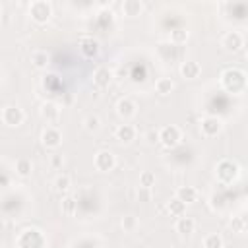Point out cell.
<instances>
[{
    "instance_id": "6da1fadb",
    "label": "cell",
    "mask_w": 248,
    "mask_h": 248,
    "mask_svg": "<svg viewBox=\"0 0 248 248\" xmlns=\"http://www.w3.org/2000/svg\"><path fill=\"white\" fill-rule=\"evenodd\" d=\"M221 81L227 91H242L246 85V74L236 68H229L221 74Z\"/></svg>"
},
{
    "instance_id": "7a4b0ae2",
    "label": "cell",
    "mask_w": 248,
    "mask_h": 248,
    "mask_svg": "<svg viewBox=\"0 0 248 248\" xmlns=\"http://www.w3.org/2000/svg\"><path fill=\"white\" fill-rule=\"evenodd\" d=\"M17 244H19V248H45V238L39 231L27 229L17 238Z\"/></svg>"
},
{
    "instance_id": "3957f363",
    "label": "cell",
    "mask_w": 248,
    "mask_h": 248,
    "mask_svg": "<svg viewBox=\"0 0 248 248\" xmlns=\"http://www.w3.org/2000/svg\"><path fill=\"white\" fill-rule=\"evenodd\" d=\"M29 14H31L33 21H37V23H46L48 17L52 16V8H50L48 2L37 0V2H33V4L29 6Z\"/></svg>"
},
{
    "instance_id": "277c9868",
    "label": "cell",
    "mask_w": 248,
    "mask_h": 248,
    "mask_svg": "<svg viewBox=\"0 0 248 248\" xmlns=\"http://www.w3.org/2000/svg\"><path fill=\"white\" fill-rule=\"evenodd\" d=\"M236 176H238V165H236V163H232V161H229V159H223V161L217 165V178H219L221 182L229 184V182H232Z\"/></svg>"
},
{
    "instance_id": "5b68a950",
    "label": "cell",
    "mask_w": 248,
    "mask_h": 248,
    "mask_svg": "<svg viewBox=\"0 0 248 248\" xmlns=\"http://www.w3.org/2000/svg\"><path fill=\"white\" fill-rule=\"evenodd\" d=\"M157 136H159V141L169 149H172L180 143V130L176 126H165Z\"/></svg>"
},
{
    "instance_id": "8992f818",
    "label": "cell",
    "mask_w": 248,
    "mask_h": 248,
    "mask_svg": "<svg viewBox=\"0 0 248 248\" xmlns=\"http://www.w3.org/2000/svg\"><path fill=\"white\" fill-rule=\"evenodd\" d=\"M2 120H4L8 126H19V124L23 122V110H21L19 107H16V105H10V107L4 108Z\"/></svg>"
},
{
    "instance_id": "52a82bcc",
    "label": "cell",
    "mask_w": 248,
    "mask_h": 248,
    "mask_svg": "<svg viewBox=\"0 0 248 248\" xmlns=\"http://www.w3.org/2000/svg\"><path fill=\"white\" fill-rule=\"evenodd\" d=\"M221 128H223V122L217 116H207V118L202 120V134L207 136V138L217 136L221 132Z\"/></svg>"
},
{
    "instance_id": "ba28073f",
    "label": "cell",
    "mask_w": 248,
    "mask_h": 248,
    "mask_svg": "<svg viewBox=\"0 0 248 248\" xmlns=\"http://www.w3.org/2000/svg\"><path fill=\"white\" fill-rule=\"evenodd\" d=\"M41 141H43V145H45V147L54 149V147H58V145H60V141H62V134H60L56 128L48 126V128L41 134Z\"/></svg>"
},
{
    "instance_id": "9c48e42d",
    "label": "cell",
    "mask_w": 248,
    "mask_h": 248,
    "mask_svg": "<svg viewBox=\"0 0 248 248\" xmlns=\"http://www.w3.org/2000/svg\"><path fill=\"white\" fill-rule=\"evenodd\" d=\"M79 50H81V54L83 56H87V58H95L97 54H99V41L97 39H93V37H81V41H79Z\"/></svg>"
},
{
    "instance_id": "30bf717a",
    "label": "cell",
    "mask_w": 248,
    "mask_h": 248,
    "mask_svg": "<svg viewBox=\"0 0 248 248\" xmlns=\"http://www.w3.org/2000/svg\"><path fill=\"white\" fill-rule=\"evenodd\" d=\"M223 46L227 48V50H240L242 46H244V37H242V33H238V31H231V33H227L225 37H223Z\"/></svg>"
},
{
    "instance_id": "8fae6325",
    "label": "cell",
    "mask_w": 248,
    "mask_h": 248,
    "mask_svg": "<svg viewBox=\"0 0 248 248\" xmlns=\"http://www.w3.org/2000/svg\"><path fill=\"white\" fill-rule=\"evenodd\" d=\"M114 155L110 153V151H99L97 155H95V167H97V170H103V172H107V170H112V167H114Z\"/></svg>"
},
{
    "instance_id": "7c38bea8",
    "label": "cell",
    "mask_w": 248,
    "mask_h": 248,
    "mask_svg": "<svg viewBox=\"0 0 248 248\" xmlns=\"http://www.w3.org/2000/svg\"><path fill=\"white\" fill-rule=\"evenodd\" d=\"M200 72H202V66H200L196 60H186V62H182V66H180V74H182L186 79H196V78L200 76Z\"/></svg>"
},
{
    "instance_id": "4fadbf2b",
    "label": "cell",
    "mask_w": 248,
    "mask_h": 248,
    "mask_svg": "<svg viewBox=\"0 0 248 248\" xmlns=\"http://www.w3.org/2000/svg\"><path fill=\"white\" fill-rule=\"evenodd\" d=\"M110 79H112V72H110L108 68H105V66L97 68L95 74H93V83H95L97 87H108Z\"/></svg>"
},
{
    "instance_id": "5bb4252c",
    "label": "cell",
    "mask_w": 248,
    "mask_h": 248,
    "mask_svg": "<svg viewBox=\"0 0 248 248\" xmlns=\"http://www.w3.org/2000/svg\"><path fill=\"white\" fill-rule=\"evenodd\" d=\"M116 110H118V114H120L122 118H130V116L136 114V103H134L132 99L124 97V99H120V101L116 103Z\"/></svg>"
},
{
    "instance_id": "9a60e30c",
    "label": "cell",
    "mask_w": 248,
    "mask_h": 248,
    "mask_svg": "<svg viewBox=\"0 0 248 248\" xmlns=\"http://www.w3.org/2000/svg\"><path fill=\"white\" fill-rule=\"evenodd\" d=\"M194 229H196V221L192 219V217H178V221H176V232L178 234H182V236H190L192 232H194Z\"/></svg>"
},
{
    "instance_id": "2e32d148",
    "label": "cell",
    "mask_w": 248,
    "mask_h": 248,
    "mask_svg": "<svg viewBox=\"0 0 248 248\" xmlns=\"http://www.w3.org/2000/svg\"><path fill=\"white\" fill-rule=\"evenodd\" d=\"M136 138V130L132 124H120L116 128V140H120L122 143H130Z\"/></svg>"
},
{
    "instance_id": "e0dca14e",
    "label": "cell",
    "mask_w": 248,
    "mask_h": 248,
    "mask_svg": "<svg viewBox=\"0 0 248 248\" xmlns=\"http://www.w3.org/2000/svg\"><path fill=\"white\" fill-rule=\"evenodd\" d=\"M176 198H178L182 203H192V202H196V198H198V190H196L194 186H180V188L176 190Z\"/></svg>"
},
{
    "instance_id": "ac0fdd59",
    "label": "cell",
    "mask_w": 248,
    "mask_h": 248,
    "mask_svg": "<svg viewBox=\"0 0 248 248\" xmlns=\"http://www.w3.org/2000/svg\"><path fill=\"white\" fill-rule=\"evenodd\" d=\"M141 10H143V4H141L140 0H124V4H122V12H124V16H130V17L140 16Z\"/></svg>"
},
{
    "instance_id": "d6986e66",
    "label": "cell",
    "mask_w": 248,
    "mask_h": 248,
    "mask_svg": "<svg viewBox=\"0 0 248 248\" xmlns=\"http://www.w3.org/2000/svg\"><path fill=\"white\" fill-rule=\"evenodd\" d=\"M41 116H43L46 122L56 120V118H58V107H56L54 103H45V105L41 107Z\"/></svg>"
},
{
    "instance_id": "ffe728a7",
    "label": "cell",
    "mask_w": 248,
    "mask_h": 248,
    "mask_svg": "<svg viewBox=\"0 0 248 248\" xmlns=\"http://www.w3.org/2000/svg\"><path fill=\"white\" fill-rule=\"evenodd\" d=\"M167 209L170 215H176V217H182L184 211H186V203H182L178 198H172L169 203H167Z\"/></svg>"
},
{
    "instance_id": "44dd1931",
    "label": "cell",
    "mask_w": 248,
    "mask_h": 248,
    "mask_svg": "<svg viewBox=\"0 0 248 248\" xmlns=\"http://www.w3.org/2000/svg\"><path fill=\"white\" fill-rule=\"evenodd\" d=\"M172 87H174V83H172L170 78H159L157 83H155V89H157V93H161V95H169V93L172 91Z\"/></svg>"
},
{
    "instance_id": "7402d4cb",
    "label": "cell",
    "mask_w": 248,
    "mask_h": 248,
    "mask_svg": "<svg viewBox=\"0 0 248 248\" xmlns=\"http://www.w3.org/2000/svg\"><path fill=\"white\" fill-rule=\"evenodd\" d=\"M31 62H33L35 68H45L48 64V54L45 50H35L31 54Z\"/></svg>"
},
{
    "instance_id": "603a6c76",
    "label": "cell",
    "mask_w": 248,
    "mask_h": 248,
    "mask_svg": "<svg viewBox=\"0 0 248 248\" xmlns=\"http://www.w3.org/2000/svg\"><path fill=\"white\" fill-rule=\"evenodd\" d=\"M203 248H223V238L217 232H211L203 238Z\"/></svg>"
},
{
    "instance_id": "cb8c5ba5",
    "label": "cell",
    "mask_w": 248,
    "mask_h": 248,
    "mask_svg": "<svg viewBox=\"0 0 248 248\" xmlns=\"http://www.w3.org/2000/svg\"><path fill=\"white\" fill-rule=\"evenodd\" d=\"M31 170H33V165H31L29 159H19V161L16 163V172H17L19 176H29Z\"/></svg>"
},
{
    "instance_id": "d4e9b609",
    "label": "cell",
    "mask_w": 248,
    "mask_h": 248,
    "mask_svg": "<svg viewBox=\"0 0 248 248\" xmlns=\"http://www.w3.org/2000/svg\"><path fill=\"white\" fill-rule=\"evenodd\" d=\"M70 184H72V180H70L68 174H58L56 180H54L56 192H68V190H70Z\"/></svg>"
},
{
    "instance_id": "484cf974",
    "label": "cell",
    "mask_w": 248,
    "mask_h": 248,
    "mask_svg": "<svg viewBox=\"0 0 248 248\" xmlns=\"http://www.w3.org/2000/svg\"><path fill=\"white\" fill-rule=\"evenodd\" d=\"M140 186H143V188H151V186H155V172H151V170H143V172L140 174Z\"/></svg>"
},
{
    "instance_id": "4316f807",
    "label": "cell",
    "mask_w": 248,
    "mask_h": 248,
    "mask_svg": "<svg viewBox=\"0 0 248 248\" xmlns=\"http://www.w3.org/2000/svg\"><path fill=\"white\" fill-rule=\"evenodd\" d=\"M83 124H85V130H87V132H97V130L101 128V120H99V116H95V114H89Z\"/></svg>"
},
{
    "instance_id": "83f0119b",
    "label": "cell",
    "mask_w": 248,
    "mask_h": 248,
    "mask_svg": "<svg viewBox=\"0 0 248 248\" xmlns=\"http://www.w3.org/2000/svg\"><path fill=\"white\" fill-rule=\"evenodd\" d=\"M170 39H172L174 43H186V39H188V31L182 29V27H178V29L170 31Z\"/></svg>"
},
{
    "instance_id": "f1b7e54d",
    "label": "cell",
    "mask_w": 248,
    "mask_h": 248,
    "mask_svg": "<svg viewBox=\"0 0 248 248\" xmlns=\"http://www.w3.org/2000/svg\"><path fill=\"white\" fill-rule=\"evenodd\" d=\"M231 227H232V231H236V232H244V231H246V221H244V217H234V219L231 221Z\"/></svg>"
},
{
    "instance_id": "f546056e",
    "label": "cell",
    "mask_w": 248,
    "mask_h": 248,
    "mask_svg": "<svg viewBox=\"0 0 248 248\" xmlns=\"http://www.w3.org/2000/svg\"><path fill=\"white\" fill-rule=\"evenodd\" d=\"M136 225H138V221H136L134 215H128V217L122 219V227H124V231H134Z\"/></svg>"
},
{
    "instance_id": "4dcf8cb0",
    "label": "cell",
    "mask_w": 248,
    "mask_h": 248,
    "mask_svg": "<svg viewBox=\"0 0 248 248\" xmlns=\"http://www.w3.org/2000/svg\"><path fill=\"white\" fill-rule=\"evenodd\" d=\"M62 209H64L66 213H74V209H76V202H74L72 198H66V200L62 202Z\"/></svg>"
},
{
    "instance_id": "1f68e13d",
    "label": "cell",
    "mask_w": 248,
    "mask_h": 248,
    "mask_svg": "<svg viewBox=\"0 0 248 248\" xmlns=\"http://www.w3.org/2000/svg\"><path fill=\"white\" fill-rule=\"evenodd\" d=\"M52 165H54V167H60V165H62V159H60L58 155H56V157H52Z\"/></svg>"
}]
</instances>
